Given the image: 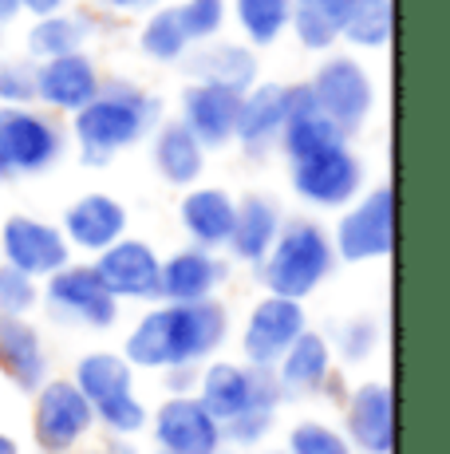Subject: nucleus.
<instances>
[{"mask_svg": "<svg viewBox=\"0 0 450 454\" xmlns=\"http://www.w3.org/2000/svg\"><path fill=\"white\" fill-rule=\"evenodd\" d=\"M146 454H167V450H154V447H151V450H146Z\"/></svg>", "mask_w": 450, "mask_h": 454, "instance_id": "nucleus-52", "label": "nucleus"}, {"mask_svg": "<svg viewBox=\"0 0 450 454\" xmlns=\"http://www.w3.org/2000/svg\"><path fill=\"white\" fill-rule=\"evenodd\" d=\"M28 411V434L36 454H75L91 447L95 439V407L88 403L72 375L51 372L36 391H32Z\"/></svg>", "mask_w": 450, "mask_h": 454, "instance_id": "nucleus-8", "label": "nucleus"}, {"mask_svg": "<svg viewBox=\"0 0 450 454\" xmlns=\"http://www.w3.org/2000/svg\"><path fill=\"white\" fill-rule=\"evenodd\" d=\"M332 249L340 265H379L395 253V186L368 182V190L332 214Z\"/></svg>", "mask_w": 450, "mask_h": 454, "instance_id": "nucleus-6", "label": "nucleus"}, {"mask_svg": "<svg viewBox=\"0 0 450 454\" xmlns=\"http://www.w3.org/2000/svg\"><path fill=\"white\" fill-rule=\"evenodd\" d=\"M198 375H202L198 364H175V368H162L159 372L162 395H190V391H198Z\"/></svg>", "mask_w": 450, "mask_h": 454, "instance_id": "nucleus-41", "label": "nucleus"}, {"mask_svg": "<svg viewBox=\"0 0 450 454\" xmlns=\"http://www.w3.org/2000/svg\"><path fill=\"white\" fill-rule=\"evenodd\" d=\"M175 217L186 246L225 253V241L233 233V217H237V194L225 186H213V182H198V186L178 194Z\"/></svg>", "mask_w": 450, "mask_h": 454, "instance_id": "nucleus-24", "label": "nucleus"}, {"mask_svg": "<svg viewBox=\"0 0 450 454\" xmlns=\"http://www.w3.org/2000/svg\"><path fill=\"white\" fill-rule=\"evenodd\" d=\"M284 174H289L292 198L305 209H313V214H340L371 182L368 162L356 151V138H340V143L324 146V151L284 162Z\"/></svg>", "mask_w": 450, "mask_h": 454, "instance_id": "nucleus-5", "label": "nucleus"}, {"mask_svg": "<svg viewBox=\"0 0 450 454\" xmlns=\"http://www.w3.org/2000/svg\"><path fill=\"white\" fill-rule=\"evenodd\" d=\"M20 20V0H0V32Z\"/></svg>", "mask_w": 450, "mask_h": 454, "instance_id": "nucleus-46", "label": "nucleus"}, {"mask_svg": "<svg viewBox=\"0 0 450 454\" xmlns=\"http://www.w3.org/2000/svg\"><path fill=\"white\" fill-rule=\"evenodd\" d=\"M95 4L111 16H123V20H143L146 12H154V8L167 4V0H95Z\"/></svg>", "mask_w": 450, "mask_h": 454, "instance_id": "nucleus-42", "label": "nucleus"}, {"mask_svg": "<svg viewBox=\"0 0 450 454\" xmlns=\"http://www.w3.org/2000/svg\"><path fill=\"white\" fill-rule=\"evenodd\" d=\"M99 32V20L95 12H83V8H64V12L51 16H36L24 32V56L28 59H51V56H67V51H88V43Z\"/></svg>", "mask_w": 450, "mask_h": 454, "instance_id": "nucleus-27", "label": "nucleus"}, {"mask_svg": "<svg viewBox=\"0 0 450 454\" xmlns=\"http://www.w3.org/2000/svg\"><path fill=\"white\" fill-rule=\"evenodd\" d=\"M384 320L371 317V312H352V317L336 320L328 328V344H332V356L344 372L348 368H368L379 352H384Z\"/></svg>", "mask_w": 450, "mask_h": 454, "instance_id": "nucleus-29", "label": "nucleus"}, {"mask_svg": "<svg viewBox=\"0 0 450 454\" xmlns=\"http://www.w3.org/2000/svg\"><path fill=\"white\" fill-rule=\"evenodd\" d=\"M67 375H72V383L88 395L91 407L138 387V372L131 368V360H127L119 348H88V352L75 356Z\"/></svg>", "mask_w": 450, "mask_h": 454, "instance_id": "nucleus-28", "label": "nucleus"}, {"mask_svg": "<svg viewBox=\"0 0 450 454\" xmlns=\"http://www.w3.org/2000/svg\"><path fill=\"white\" fill-rule=\"evenodd\" d=\"M178 67L186 72V80L218 83V87H229V91L245 95L249 87L261 80V51L249 48L245 40L218 36V40L194 43Z\"/></svg>", "mask_w": 450, "mask_h": 454, "instance_id": "nucleus-26", "label": "nucleus"}, {"mask_svg": "<svg viewBox=\"0 0 450 454\" xmlns=\"http://www.w3.org/2000/svg\"><path fill=\"white\" fill-rule=\"evenodd\" d=\"M182 28H186L190 43H206L225 36V24H229V0H182L175 4Z\"/></svg>", "mask_w": 450, "mask_h": 454, "instance_id": "nucleus-38", "label": "nucleus"}, {"mask_svg": "<svg viewBox=\"0 0 450 454\" xmlns=\"http://www.w3.org/2000/svg\"><path fill=\"white\" fill-rule=\"evenodd\" d=\"M340 431L356 454L395 450V391L387 380H360L340 403Z\"/></svg>", "mask_w": 450, "mask_h": 454, "instance_id": "nucleus-16", "label": "nucleus"}, {"mask_svg": "<svg viewBox=\"0 0 450 454\" xmlns=\"http://www.w3.org/2000/svg\"><path fill=\"white\" fill-rule=\"evenodd\" d=\"M348 387H352L348 372H344V368H332V375H328L324 387H320L316 403H332V407H340V403H344V395H348Z\"/></svg>", "mask_w": 450, "mask_h": 454, "instance_id": "nucleus-43", "label": "nucleus"}, {"mask_svg": "<svg viewBox=\"0 0 450 454\" xmlns=\"http://www.w3.org/2000/svg\"><path fill=\"white\" fill-rule=\"evenodd\" d=\"M233 340V312L221 296L194 304H167L154 301L138 309V317L127 325L119 352L131 360L135 372L175 368V364H198L221 356Z\"/></svg>", "mask_w": 450, "mask_h": 454, "instance_id": "nucleus-1", "label": "nucleus"}, {"mask_svg": "<svg viewBox=\"0 0 450 454\" xmlns=\"http://www.w3.org/2000/svg\"><path fill=\"white\" fill-rule=\"evenodd\" d=\"M281 431V407H257V411H245L237 419H225L221 423V442L229 450H257V447H269Z\"/></svg>", "mask_w": 450, "mask_h": 454, "instance_id": "nucleus-37", "label": "nucleus"}, {"mask_svg": "<svg viewBox=\"0 0 450 454\" xmlns=\"http://www.w3.org/2000/svg\"><path fill=\"white\" fill-rule=\"evenodd\" d=\"M159 119H167V111L151 87L127 75H103L95 99L67 119V146L83 170H107L127 151L143 146Z\"/></svg>", "mask_w": 450, "mask_h": 454, "instance_id": "nucleus-2", "label": "nucleus"}, {"mask_svg": "<svg viewBox=\"0 0 450 454\" xmlns=\"http://www.w3.org/2000/svg\"><path fill=\"white\" fill-rule=\"evenodd\" d=\"M332 368H340V364H336V356H332L328 332L305 328L269 372H273L276 387H281L284 403H316L320 387H324V380L332 375Z\"/></svg>", "mask_w": 450, "mask_h": 454, "instance_id": "nucleus-22", "label": "nucleus"}, {"mask_svg": "<svg viewBox=\"0 0 450 454\" xmlns=\"http://www.w3.org/2000/svg\"><path fill=\"white\" fill-rule=\"evenodd\" d=\"M305 328H313V320H308V301L261 293L245 309L241 325H233L237 356L245 364H253V368H273Z\"/></svg>", "mask_w": 450, "mask_h": 454, "instance_id": "nucleus-11", "label": "nucleus"}, {"mask_svg": "<svg viewBox=\"0 0 450 454\" xmlns=\"http://www.w3.org/2000/svg\"><path fill=\"white\" fill-rule=\"evenodd\" d=\"M289 123V95L281 80H257L241 95L237 127H233V146L245 162H265L276 154L281 130Z\"/></svg>", "mask_w": 450, "mask_h": 454, "instance_id": "nucleus-18", "label": "nucleus"}, {"mask_svg": "<svg viewBox=\"0 0 450 454\" xmlns=\"http://www.w3.org/2000/svg\"><path fill=\"white\" fill-rule=\"evenodd\" d=\"M0 261L20 269L32 281H44L72 261V246H67L59 222L16 209V214L0 217Z\"/></svg>", "mask_w": 450, "mask_h": 454, "instance_id": "nucleus-13", "label": "nucleus"}, {"mask_svg": "<svg viewBox=\"0 0 450 454\" xmlns=\"http://www.w3.org/2000/svg\"><path fill=\"white\" fill-rule=\"evenodd\" d=\"M75 0H20V16H51V12H64V8H72Z\"/></svg>", "mask_w": 450, "mask_h": 454, "instance_id": "nucleus-44", "label": "nucleus"}, {"mask_svg": "<svg viewBox=\"0 0 450 454\" xmlns=\"http://www.w3.org/2000/svg\"><path fill=\"white\" fill-rule=\"evenodd\" d=\"M0 454H24L20 439H16V434H8V431H0Z\"/></svg>", "mask_w": 450, "mask_h": 454, "instance_id": "nucleus-47", "label": "nucleus"}, {"mask_svg": "<svg viewBox=\"0 0 450 454\" xmlns=\"http://www.w3.org/2000/svg\"><path fill=\"white\" fill-rule=\"evenodd\" d=\"M249 454H284L281 447H273V442H269V447H257V450H249Z\"/></svg>", "mask_w": 450, "mask_h": 454, "instance_id": "nucleus-49", "label": "nucleus"}, {"mask_svg": "<svg viewBox=\"0 0 450 454\" xmlns=\"http://www.w3.org/2000/svg\"><path fill=\"white\" fill-rule=\"evenodd\" d=\"M103 454H146L138 439H119V434H103Z\"/></svg>", "mask_w": 450, "mask_h": 454, "instance_id": "nucleus-45", "label": "nucleus"}, {"mask_svg": "<svg viewBox=\"0 0 450 454\" xmlns=\"http://www.w3.org/2000/svg\"><path fill=\"white\" fill-rule=\"evenodd\" d=\"M237 107L241 95L218 83L186 80L178 91V123L206 146V151H229L233 146V127H237Z\"/></svg>", "mask_w": 450, "mask_h": 454, "instance_id": "nucleus-21", "label": "nucleus"}, {"mask_svg": "<svg viewBox=\"0 0 450 454\" xmlns=\"http://www.w3.org/2000/svg\"><path fill=\"white\" fill-rule=\"evenodd\" d=\"M138 51H143V59H151V64L159 67H178L182 59H186V51L194 48L186 36V28H182L175 4H159L154 12H146L143 20H138Z\"/></svg>", "mask_w": 450, "mask_h": 454, "instance_id": "nucleus-30", "label": "nucleus"}, {"mask_svg": "<svg viewBox=\"0 0 450 454\" xmlns=\"http://www.w3.org/2000/svg\"><path fill=\"white\" fill-rule=\"evenodd\" d=\"M233 281L229 257L218 249L202 246H178L162 253V273H159V301L167 304H194L213 301Z\"/></svg>", "mask_w": 450, "mask_h": 454, "instance_id": "nucleus-17", "label": "nucleus"}, {"mask_svg": "<svg viewBox=\"0 0 450 454\" xmlns=\"http://www.w3.org/2000/svg\"><path fill=\"white\" fill-rule=\"evenodd\" d=\"M395 32V4L392 0H360L344 12L340 43L352 51H384Z\"/></svg>", "mask_w": 450, "mask_h": 454, "instance_id": "nucleus-32", "label": "nucleus"}, {"mask_svg": "<svg viewBox=\"0 0 450 454\" xmlns=\"http://www.w3.org/2000/svg\"><path fill=\"white\" fill-rule=\"evenodd\" d=\"M289 32L313 56H328V51L340 48V16L332 8H324L320 0H292Z\"/></svg>", "mask_w": 450, "mask_h": 454, "instance_id": "nucleus-34", "label": "nucleus"}, {"mask_svg": "<svg viewBox=\"0 0 450 454\" xmlns=\"http://www.w3.org/2000/svg\"><path fill=\"white\" fill-rule=\"evenodd\" d=\"M40 312L48 325L67 332H88V336H111L123 325V304L115 301L103 281L95 277L91 261L72 257L64 269L40 281Z\"/></svg>", "mask_w": 450, "mask_h": 454, "instance_id": "nucleus-4", "label": "nucleus"}, {"mask_svg": "<svg viewBox=\"0 0 450 454\" xmlns=\"http://www.w3.org/2000/svg\"><path fill=\"white\" fill-rule=\"evenodd\" d=\"M146 423H151V403L143 399V391H123L115 399L95 403V431L119 434V439H143Z\"/></svg>", "mask_w": 450, "mask_h": 454, "instance_id": "nucleus-36", "label": "nucleus"}, {"mask_svg": "<svg viewBox=\"0 0 450 454\" xmlns=\"http://www.w3.org/2000/svg\"><path fill=\"white\" fill-rule=\"evenodd\" d=\"M284 206L265 190H249L237 198V217H233V233L225 241V257L233 269H257L265 253L273 249L276 233L284 225Z\"/></svg>", "mask_w": 450, "mask_h": 454, "instance_id": "nucleus-25", "label": "nucleus"}, {"mask_svg": "<svg viewBox=\"0 0 450 454\" xmlns=\"http://www.w3.org/2000/svg\"><path fill=\"white\" fill-rule=\"evenodd\" d=\"M146 159H151L154 178L167 190H190L198 182H206V170H210V151L190 135L178 119H159V127L146 138Z\"/></svg>", "mask_w": 450, "mask_h": 454, "instance_id": "nucleus-23", "label": "nucleus"}, {"mask_svg": "<svg viewBox=\"0 0 450 454\" xmlns=\"http://www.w3.org/2000/svg\"><path fill=\"white\" fill-rule=\"evenodd\" d=\"M218 454H241V450H229V447H221V450H218Z\"/></svg>", "mask_w": 450, "mask_h": 454, "instance_id": "nucleus-51", "label": "nucleus"}, {"mask_svg": "<svg viewBox=\"0 0 450 454\" xmlns=\"http://www.w3.org/2000/svg\"><path fill=\"white\" fill-rule=\"evenodd\" d=\"M198 399L213 411L218 423L225 419H237L245 411H257V407H281L284 399L281 387H276L269 368H253L241 356H213V360L202 364V375H198Z\"/></svg>", "mask_w": 450, "mask_h": 454, "instance_id": "nucleus-10", "label": "nucleus"}, {"mask_svg": "<svg viewBox=\"0 0 450 454\" xmlns=\"http://www.w3.org/2000/svg\"><path fill=\"white\" fill-rule=\"evenodd\" d=\"M103 83V67L91 51H67L36 64V107L48 115L72 119L80 107H88Z\"/></svg>", "mask_w": 450, "mask_h": 454, "instance_id": "nucleus-19", "label": "nucleus"}, {"mask_svg": "<svg viewBox=\"0 0 450 454\" xmlns=\"http://www.w3.org/2000/svg\"><path fill=\"white\" fill-rule=\"evenodd\" d=\"M40 304V281L0 261V317H32Z\"/></svg>", "mask_w": 450, "mask_h": 454, "instance_id": "nucleus-40", "label": "nucleus"}, {"mask_svg": "<svg viewBox=\"0 0 450 454\" xmlns=\"http://www.w3.org/2000/svg\"><path fill=\"white\" fill-rule=\"evenodd\" d=\"M340 261L332 249V233L316 214H289L276 233L273 249L257 269H249L261 293L308 301L336 277Z\"/></svg>", "mask_w": 450, "mask_h": 454, "instance_id": "nucleus-3", "label": "nucleus"}, {"mask_svg": "<svg viewBox=\"0 0 450 454\" xmlns=\"http://www.w3.org/2000/svg\"><path fill=\"white\" fill-rule=\"evenodd\" d=\"M340 138H348V135H344L320 107H308V111H300V115H289V123L281 130V143H276V154H281L284 162H292V159H305V154H313V151H324V146L340 143Z\"/></svg>", "mask_w": 450, "mask_h": 454, "instance_id": "nucleus-33", "label": "nucleus"}, {"mask_svg": "<svg viewBox=\"0 0 450 454\" xmlns=\"http://www.w3.org/2000/svg\"><path fill=\"white\" fill-rule=\"evenodd\" d=\"M292 0H229V20L237 24L241 40L249 48L265 51L289 32Z\"/></svg>", "mask_w": 450, "mask_h": 454, "instance_id": "nucleus-31", "label": "nucleus"}, {"mask_svg": "<svg viewBox=\"0 0 450 454\" xmlns=\"http://www.w3.org/2000/svg\"><path fill=\"white\" fill-rule=\"evenodd\" d=\"M67 146V123L44 107H0V170L4 178H40L51 174Z\"/></svg>", "mask_w": 450, "mask_h": 454, "instance_id": "nucleus-7", "label": "nucleus"}, {"mask_svg": "<svg viewBox=\"0 0 450 454\" xmlns=\"http://www.w3.org/2000/svg\"><path fill=\"white\" fill-rule=\"evenodd\" d=\"M146 439H151L154 450L167 454H218L225 447L221 423L194 391L190 395H162L151 407Z\"/></svg>", "mask_w": 450, "mask_h": 454, "instance_id": "nucleus-14", "label": "nucleus"}, {"mask_svg": "<svg viewBox=\"0 0 450 454\" xmlns=\"http://www.w3.org/2000/svg\"><path fill=\"white\" fill-rule=\"evenodd\" d=\"M95 277L103 281V289L115 296L119 304L131 309H146L159 301V273H162V253L154 241L138 238V233H123L115 246L91 257Z\"/></svg>", "mask_w": 450, "mask_h": 454, "instance_id": "nucleus-12", "label": "nucleus"}, {"mask_svg": "<svg viewBox=\"0 0 450 454\" xmlns=\"http://www.w3.org/2000/svg\"><path fill=\"white\" fill-rule=\"evenodd\" d=\"M51 372V344L40 320L0 317V380L20 395H32Z\"/></svg>", "mask_w": 450, "mask_h": 454, "instance_id": "nucleus-20", "label": "nucleus"}, {"mask_svg": "<svg viewBox=\"0 0 450 454\" xmlns=\"http://www.w3.org/2000/svg\"><path fill=\"white\" fill-rule=\"evenodd\" d=\"M59 230L72 246V257L91 261L95 253L115 246L123 233H131V209L111 190H83L64 206Z\"/></svg>", "mask_w": 450, "mask_h": 454, "instance_id": "nucleus-15", "label": "nucleus"}, {"mask_svg": "<svg viewBox=\"0 0 450 454\" xmlns=\"http://www.w3.org/2000/svg\"><path fill=\"white\" fill-rule=\"evenodd\" d=\"M320 4H324V8H332V12L344 20V12H348L352 4H360V0H320Z\"/></svg>", "mask_w": 450, "mask_h": 454, "instance_id": "nucleus-48", "label": "nucleus"}, {"mask_svg": "<svg viewBox=\"0 0 450 454\" xmlns=\"http://www.w3.org/2000/svg\"><path fill=\"white\" fill-rule=\"evenodd\" d=\"M316 107L348 138H356L376 115V80L356 51H328L308 75Z\"/></svg>", "mask_w": 450, "mask_h": 454, "instance_id": "nucleus-9", "label": "nucleus"}, {"mask_svg": "<svg viewBox=\"0 0 450 454\" xmlns=\"http://www.w3.org/2000/svg\"><path fill=\"white\" fill-rule=\"evenodd\" d=\"M281 450L284 454H356L352 442L344 439L340 423L324 415H300L284 427L281 434Z\"/></svg>", "mask_w": 450, "mask_h": 454, "instance_id": "nucleus-35", "label": "nucleus"}, {"mask_svg": "<svg viewBox=\"0 0 450 454\" xmlns=\"http://www.w3.org/2000/svg\"><path fill=\"white\" fill-rule=\"evenodd\" d=\"M75 454H103V447L95 442V447H83V450H75Z\"/></svg>", "mask_w": 450, "mask_h": 454, "instance_id": "nucleus-50", "label": "nucleus"}, {"mask_svg": "<svg viewBox=\"0 0 450 454\" xmlns=\"http://www.w3.org/2000/svg\"><path fill=\"white\" fill-rule=\"evenodd\" d=\"M36 103V59L0 56V107H28Z\"/></svg>", "mask_w": 450, "mask_h": 454, "instance_id": "nucleus-39", "label": "nucleus"}]
</instances>
